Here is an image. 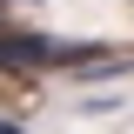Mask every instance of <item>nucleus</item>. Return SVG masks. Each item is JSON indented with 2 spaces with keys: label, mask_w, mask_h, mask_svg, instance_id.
<instances>
[{
  "label": "nucleus",
  "mask_w": 134,
  "mask_h": 134,
  "mask_svg": "<svg viewBox=\"0 0 134 134\" xmlns=\"http://www.w3.org/2000/svg\"><path fill=\"white\" fill-rule=\"evenodd\" d=\"M60 40L47 34H0V74H27V67H54Z\"/></svg>",
  "instance_id": "nucleus-1"
},
{
  "label": "nucleus",
  "mask_w": 134,
  "mask_h": 134,
  "mask_svg": "<svg viewBox=\"0 0 134 134\" xmlns=\"http://www.w3.org/2000/svg\"><path fill=\"white\" fill-rule=\"evenodd\" d=\"M0 134H20V127H14V121H0Z\"/></svg>",
  "instance_id": "nucleus-2"
}]
</instances>
